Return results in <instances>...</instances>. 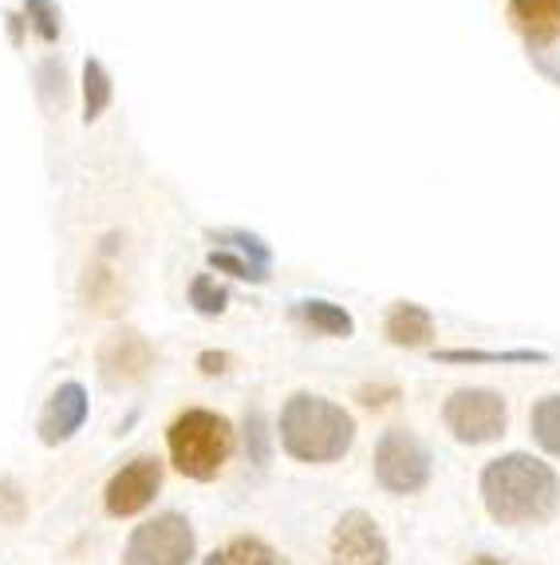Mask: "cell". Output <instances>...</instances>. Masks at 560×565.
<instances>
[{
  "instance_id": "cell-7",
  "label": "cell",
  "mask_w": 560,
  "mask_h": 565,
  "mask_svg": "<svg viewBox=\"0 0 560 565\" xmlns=\"http://www.w3.org/2000/svg\"><path fill=\"white\" fill-rule=\"evenodd\" d=\"M95 367H99V380H104L107 392L134 387L139 380H147V372L154 367V344H150L139 329H115L99 340Z\"/></svg>"
},
{
  "instance_id": "cell-21",
  "label": "cell",
  "mask_w": 560,
  "mask_h": 565,
  "mask_svg": "<svg viewBox=\"0 0 560 565\" xmlns=\"http://www.w3.org/2000/svg\"><path fill=\"white\" fill-rule=\"evenodd\" d=\"M245 451H249V462H257V467H269L272 431H269V419H265L261 407L245 412Z\"/></svg>"
},
{
  "instance_id": "cell-5",
  "label": "cell",
  "mask_w": 560,
  "mask_h": 565,
  "mask_svg": "<svg viewBox=\"0 0 560 565\" xmlns=\"http://www.w3.org/2000/svg\"><path fill=\"white\" fill-rule=\"evenodd\" d=\"M197 554V537L186 514L166 510L134 526L122 546V565H190Z\"/></svg>"
},
{
  "instance_id": "cell-9",
  "label": "cell",
  "mask_w": 560,
  "mask_h": 565,
  "mask_svg": "<svg viewBox=\"0 0 560 565\" xmlns=\"http://www.w3.org/2000/svg\"><path fill=\"white\" fill-rule=\"evenodd\" d=\"M327 565H387L391 562V546H387L379 522L367 510H347L340 514L336 530H332V546H327Z\"/></svg>"
},
{
  "instance_id": "cell-24",
  "label": "cell",
  "mask_w": 560,
  "mask_h": 565,
  "mask_svg": "<svg viewBox=\"0 0 560 565\" xmlns=\"http://www.w3.org/2000/svg\"><path fill=\"white\" fill-rule=\"evenodd\" d=\"M24 17H29V24L36 29V36L44 40V44H56L60 40V9L52 4V0H24Z\"/></svg>"
},
{
  "instance_id": "cell-25",
  "label": "cell",
  "mask_w": 560,
  "mask_h": 565,
  "mask_svg": "<svg viewBox=\"0 0 560 565\" xmlns=\"http://www.w3.org/2000/svg\"><path fill=\"white\" fill-rule=\"evenodd\" d=\"M40 95H44L47 107H64L67 76H64V64H60V60H44V67H40Z\"/></svg>"
},
{
  "instance_id": "cell-14",
  "label": "cell",
  "mask_w": 560,
  "mask_h": 565,
  "mask_svg": "<svg viewBox=\"0 0 560 565\" xmlns=\"http://www.w3.org/2000/svg\"><path fill=\"white\" fill-rule=\"evenodd\" d=\"M297 317L304 324H309L312 332H320V337H340V340H347L355 332L352 312H347L344 305L320 301V297H312V301H300L297 305Z\"/></svg>"
},
{
  "instance_id": "cell-12",
  "label": "cell",
  "mask_w": 560,
  "mask_h": 565,
  "mask_svg": "<svg viewBox=\"0 0 560 565\" xmlns=\"http://www.w3.org/2000/svg\"><path fill=\"white\" fill-rule=\"evenodd\" d=\"M384 337L391 340L395 349H427L434 340V317L414 301H395L387 309Z\"/></svg>"
},
{
  "instance_id": "cell-17",
  "label": "cell",
  "mask_w": 560,
  "mask_h": 565,
  "mask_svg": "<svg viewBox=\"0 0 560 565\" xmlns=\"http://www.w3.org/2000/svg\"><path fill=\"white\" fill-rule=\"evenodd\" d=\"M442 364H545V352L532 349H509V352H489V349H442L434 352Z\"/></svg>"
},
{
  "instance_id": "cell-29",
  "label": "cell",
  "mask_w": 560,
  "mask_h": 565,
  "mask_svg": "<svg viewBox=\"0 0 560 565\" xmlns=\"http://www.w3.org/2000/svg\"><path fill=\"white\" fill-rule=\"evenodd\" d=\"M466 565H509V562H502V557H494V554H477V557H470Z\"/></svg>"
},
{
  "instance_id": "cell-13",
  "label": "cell",
  "mask_w": 560,
  "mask_h": 565,
  "mask_svg": "<svg viewBox=\"0 0 560 565\" xmlns=\"http://www.w3.org/2000/svg\"><path fill=\"white\" fill-rule=\"evenodd\" d=\"M79 297H84V309L99 312V317H115V312H122V305H127V285H122V277L99 257V262L87 265L84 281H79Z\"/></svg>"
},
{
  "instance_id": "cell-27",
  "label": "cell",
  "mask_w": 560,
  "mask_h": 565,
  "mask_svg": "<svg viewBox=\"0 0 560 565\" xmlns=\"http://www.w3.org/2000/svg\"><path fill=\"white\" fill-rule=\"evenodd\" d=\"M229 364H234V356H229V352H202V356H197V367H202V372H206V376H225V372H229Z\"/></svg>"
},
{
  "instance_id": "cell-10",
  "label": "cell",
  "mask_w": 560,
  "mask_h": 565,
  "mask_svg": "<svg viewBox=\"0 0 560 565\" xmlns=\"http://www.w3.org/2000/svg\"><path fill=\"white\" fill-rule=\"evenodd\" d=\"M87 412H91V399H87V387L79 380H67L60 384L52 396H47L44 412H40V444L60 447L67 439H75V431L87 424Z\"/></svg>"
},
{
  "instance_id": "cell-11",
  "label": "cell",
  "mask_w": 560,
  "mask_h": 565,
  "mask_svg": "<svg viewBox=\"0 0 560 565\" xmlns=\"http://www.w3.org/2000/svg\"><path fill=\"white\" fill-rule=\"evenodd\" d=\"M505 17L529 52H541L560 40V0H509Z\"/></svg>"
},
{
  "instance_id": "cell-2",
  "label": "cell",
  "mask_w": 560,
  "mask_h": 565,
  "mask_svg": "<svg viewBox=\"0 0 560 565\" xmlns=\"http://www.w3.org/2000/svg\"><path fill=\"white\" fill-rule=\"evenodd\" d=\"M280 447L297 462H312V467H327L340 462L355 444V419L332 399L316 396V392H297L284 399L277 419Z\"/></svg>"
},
{
  "instance_id": "cell-16",
  "label": "cell",
  "mask_w": 560,
  "mask_h": 565,
  "mask_svg": "<svg viewBox=\"0 0 560 565\" xmlns=\"http://www.w3.org/2000/svg\"><path fill=\"white\" fill-rule=\"evenodd\" d=\"M529 431L545 455L560 459V392L557 396H541L529 412Z\"/></svg>"
},
{
  "instance_id": "cell-1",
  "label": "cell",
  "mask_w": 560,
  "mask_h": 565,
  "mask_svg": "<svg viewBox=\"0 0 560 565\" xmlns=\"http://www.w3.org/2000/svg\"><path fill=\"white\" fill-rule=\"evenodd\" d=\"M482 507L497 526H541L560 510V479L537 455L509 451L482 471Z\"/></svg>"
},
{
  "instance_id": "cell-18",
  "label": "cell",
  "mask_w": 560,
  "mask_h": 565,
  "mask_svg": "<svg viewBox=\"0 0 560 565\" xmlns=\"http://www.w3.org/2000/svg\"><path fill=\"white\" fill-rule=\"evenodd\" d=\"M115 99V84L111 72L104 67V60H87L84 64V122H95L99 115L111 107Z\"/></svg>"
},
{
  "instance_id": "cell-23",
  "label": "cell",
  "mask_w": 560,
  "mask_h": 565,
  "mask_svg": "<svg viewBox=\"0 0 560 565\" xmlns=\"http://www.w3.org/2000/svg\"><path fill=\"white\" fill-rule=\"evenodd\" d=\"M29 519V494L12 475L0 479V526H20Z\"/></svg>"
},
{
  "instance_id": "cell-6",
  "label": "cell",
  "mask_w": 560,
  "mask_h": 565,
  "mask_svg": "<svg viewBox=\"0 0 560 565\" xmlns=\"http://www.w3.org/2000/svg\"><path fill=\"white\" fill-rule=\"evenodd\" d=\"M371 471H375V482H379L387 494H419L430 482V451L414 431L391 427V431H384V439L375 444Z\"/></svg>"
},
{
  "instance_id": "cell-28",
  "label": "cell",
  "mask_w": 560,
  "mask_h": 565,
  "mask_svg": "<svg viewBox=\"0 0 560 565\" xmlns=\"http://www.w3.org/2000/svg\"><path fill=\"white\" fill-rule=\"evenodd\" d=\"M529 60L537 67H541V72L552 79V84H560V60H549V56H541V52H529Z\"/></svg>"
},
{
  "instance_id": "cell-8",
  "label": "cell",
  "mask_w": 560,
  "mask_h": 565,
  "mask_svg": "<svg viewBox=\"0 0 560 565\" xmlns=\"http://www.w3.org/2000/svg\"><path fill=\"white\" fill-rule=\"evenodd\" d=\"M162 490V462L154 455H139V459L122 462L119 471L111 475L104 490V507L111 519H134L150 502L159 499Z\"/></svg>"
},
{
  "instance_id": "cell-3",
  "label": "cell",
  "mask_w": 560,
  "mask_h": 565,
  "mask_svg": "<svg viewBox=\"0 0 560 565\" xmlns=\"http://www.w3.org/2000/svg\"><path fill=\"white\" fill-rule=\"evenodd\" d=\"M166 447L177 475H186L194 482H209L225 471V462H229V455L237 447V435L222 412L190 407L170 424Z\"/></svg>"
},
{
  "instance_id": "cell-15",
  "label": "cell",
  "mask_w": 560,
  "mask_h": 565,
  "mask_svg": "<svg viewBox=\"0 0 560 565\" xmlns=\"http://www.w3.org/2000/svg\"><path fill=\"white\" fill-rule=\"evenodd\" d=\"M206 565H284V557L265 542V537L241 534L234 542H225L222 550L206 557Z\"/></svg>"
},
{
  "instance_id": "cell-26",
  "label": "cell",
  "mask_w": 560,
  "mask_h": 565,
  "mask_svg": "<svg viewBox=\"0 0 560 565\" xmlns=\"http://www.w3.org/2000/svg\"><path fill=\"white\" fill-rule=\"evenodd\" d=\"M355 399H359L364 407H371V412H384V407H391L395 399H399V387L395 384H359Z\"/></svg>"
},
{
  "instance_id": "cell-4",
  "label": "cell",
  "mask_w": 560,
  "mask_h": 565,
  "mask_svg": "<svg viewBox=\"0 0 560 565\" xmlns=\"http://www.w3.org/2000/svg\"><path fill=\"white\" fill-rule=\"evenodd\" d=\"M442 424H446V431L454 435L457 444H494L509 427V404H505V396L489 392V387H457L442 404Z\"/></svg>"
},
{
  "instance_id": "cell-20",
  "label": "cell",
  "mask_w": 560,
  "mask_h": 565,
  "mask_svg": "<svg viewBox=\"0 0 560 565\" xmlns=\"http://www.w3.org/2000/svg\"><path fill=\"white\" fill-rule=\"evenodd\" d=\"M190 305H194V312H202V317H222L225 305H229V289H225L214 274H197L194 281H190Z\"/></svg>"
},
{
  "instance_id": "cell-22",
  "label": "cell",
  "mask_w": 560,
  "mask_h": 565,
  "mask_svg": "<svg viewBox=\"0 0 560 565\" xmlns=\"http://www.w3.org/2000/svg\"><path fill=\"white\" fill-rule=\"evenodd\" d=\"M209 269L229 274V277H237V281H249V285L269 281V269H261V265L249 262V257L234 254V249H209Z\"/></svg>"
},
{
  "instance_id": "cell-19",
  "label": "cell",
  "mask_w": 560,
  "mask_h": 565,
  "mask_svg": "<svg viewBox=\"0 0 560 565\" xmlns=\"http://www.w3.org/2000/svg\"><path fill=\"white\" fill-rule=\"evenodd\" d=\"M209 242H214V249H234V254L249 257V262H257L261 269L272 265L269 242H261V237L249 234V230H209Z\"/></svg>"
}]
</instances>
